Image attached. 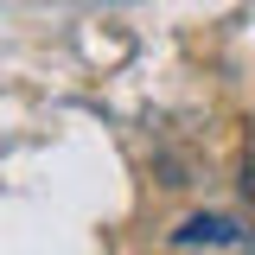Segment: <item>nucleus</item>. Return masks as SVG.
<instances>
[{"label":"nucleus","instance_id":"1","mask_svg":"<svg viewBox=\"0 0 255 255\" xmlns=\"http://www.w3.org/2000/svg\"><path fill=\"white\" fill-rule=\"evenodd\" d=\"M172 243L179 249H223V243H243V230L230 217H217V211H198V217H185L172 230Z\"/></svg>","mask_w":255,"mask_h":255}]
</instances>
